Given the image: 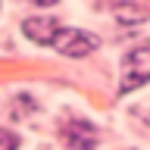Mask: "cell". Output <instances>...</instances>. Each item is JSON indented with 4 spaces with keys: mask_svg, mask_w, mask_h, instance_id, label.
<instances>
[{
    "mask_svg": "<svg viewBox=\"0 0 150 150\" xmlns=\"http://www.w3.org/2000/svg\"><path fill=\"white\" fill-rule=\"evenodd\" d=\"M150 81V47H134L125 53L122 59V81H119V91H134L141 84Z\"/></svg>",
    "mask_w": 150,
    "mask_h": 150,
    "instance_id": "cell-1",
    "label": "cell"
},
{
    "mask_svg": "<svg viewBox=\"0 0 150 150\" xmlns=\"http://www.w3.org/2000/svg\"><path fill=\"white\" fill-rule=\"evenodd\" d=\"M50 44H53L63 56H88L91 50H97L100 38L91 35V31H78V28H59Z\"/></svg>",
    "mask_w": 150,
    "mask_h": 150,
    "instance_id": "cell-2",
    "label": "cell"
},
{
    "mask_svg": "<svg viewBox=\"0 0 150 150\" xmlns=\"http://www.w3.org/2000/svg\"><path fill=\"white\" fill-rule=\"evenodd\" d=\"M63 134H66V144H69L72 150H94L97 141H100L97 128H94L91 122H84V119H72L63 128Z\"/></svg>",
    "mask_w": 150,
    "mask_h": 150,
    "instance_id": "cell-3",
    "label": "cell"
},
{
    "mask_svg": "<svg viewBox=\"0 0 150 150\" xmlns=\"http://www.w3.org/2000/svg\"><path fill=\"white\" fill-rule=\"evenodd\" d=\"M25 35L35 41V44H50L56 38V31H59V22H53V19H41V16H35V19H25Z\"/></svg>",
    "mask_w": 150,
    "mask_h": 150,
    "instance_id": "cell-4",
    "label": "cell"
},
{
    "mask_svg": "<svg viewBox=\"0 0 150 150\" xmlns=\"http://www.w3.org/2000/svg\"><path fill=\"white\" fill-rule=\"evenodd\" d=\"M112 13H116V19H119L122 25H141L144 19H150V6L147 3H116L112 6Z\"/></svg>",
    "mask_w": 150,
    "mask_h": 150,
    "instance_id": "cell-5",
    "label": "cell"
},
{
    "mask_svg": "<svg viewBox=\"0 0 150 150\" xmlns=\"http://www.w3.org/2000/svg\"><path fill=\"white\" fill-rule=\"evenodd\" d=\"M16 147H19V138L9 128H0V150H16Z\"/></svg>",
    "mask_w": 150,
    "mask_h": 150,
    "instance_id": "cell-6",
    "label": "cell"
}]
</instances>
